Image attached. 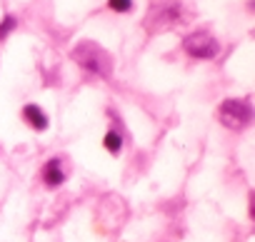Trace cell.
<instances>
[{"instance_id":"5b68a950","label":"cell","mask_w":255,"mask_h":242,"mask_svg":"<svg viewBox=\"0 0 255 242\" xmlns=\"http://www.w3.org/2000/svg\"><path fill=\"white\" fill-rule=\"evenodd\" d=\"M23 117H25V123L30 128H35V130H45L48 128V117H45V112L38 105H25L23 107Z\"/></svg>"},{"instance_id":"8992f818","label":"cell","mask_w":255,"mask_h":242,"mask_svg":"<svg viewBox=\"0 0 255 242\" xmlns=\"http://www.w3.org/2000/svg\"><path fill=\"white\" fill-rule=\"evenodd\" d=\"M105 148H108V153H120V148H123V138H120V133H115V130H110L108 135H105Z\"/></svg>"},{"instance_id":"3957f363","label":"cell","mask_w":255,"mask_h":242,"mask_svg":"<svg viewBox=\"0 0 255 242\" xmlns=\"http://www.w3.org/2000/svg\"><path fill=\"white\" fill-rule=\"evenodd\" d=\"M83 45H85V50L90 53V55H85V53L75 50V58L83 63V68H88V70H93V73H98V75H108V65H110L108 55L103 53L100 58H95V55L100 53V48H95L93 43H83Z\"/></svg>"},{"instance_id":"ba28073f","label":"cell","mask_w":255,"mask_h":242,"mask_svg":"<svg viewBox=\"0 0 255 242\" xmlns=\"http://www.w3.org/2000/svg\"><path fill=\"white\" fill-rule=\"evenodd\" d=\"M13 28H15V18H13V15H5L3 25H0V38H5V35H8Z\"/></svg>"},{"instance_id":"6da1fadb","label":"cell","mask_w":255,"mask_h":242,"mask_svg":"<svg viewBox=\"0 0 255 242\" xmlns=\"http://www.w3.org/2000/svg\"><path fill=\"white\" fill-rule=\"evenodd\" d=\"M253 117V110H250V102L248 100H238V97H230L220 105V123L230 130H240L250 123Z\"/></svg>"},{"instance_id":"52a82bcc","label":"cell","mask_w":255,"mask_h":242,"mask_svg":"<svg viewBox=\"0 0 255 242\" xmlns=\"http://www.w3.org/2000/svg\"><path fill=\"white\" fill-rule=\"evenodd\" d=\"M108 5L115 13H128V10L133 8V0H108Z\"/></svg>"},{"instance_id":"277c9868","label":"cell","mask_w":255,"mask_h":242,"mask_svg":"<svg viewBox=\"0 0 255 242\" xmlns=\"http://www.w3.org/2000/svg\"><path fill=\"white\" fill-rule=\"evenodd\" d=\"M43 180H45V185H48V187H58V185H63L65 172H63V167H60V160H58V158L45 162V167H43Z\"/></svg>"},{"instance_id":"7a4b0ae2","label":"cell","mask_w":255,"mask_h":242,"mask_svg":"<svg viewBox=\"0 0 255 242\" xmlns=\"http://www.w3.org/2000/svg\"><path fill=\"white\" fill-rule=\"evenodd\" d=\"M185 50L193 55V58H200V60H210L220 53V45L213 35L208 33H193L185 38Z\"/></svg>"}]
</instances>
